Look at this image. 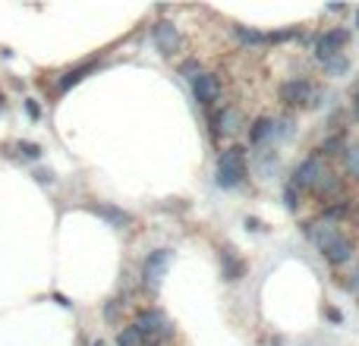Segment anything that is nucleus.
<instances>
[{"label":"nucleus","instance_id":"9","mask_svg":"<svg viewBox=\"0 0 359 346\" xmlns=\"http://www.w3.org/2000/svg\"><path fill=\"white\" fill-rule=\"evenodd\" d=\"M347 41V32H325V35H318L316 38V57L322 63H328V60H334L337 54H341V44Z\"/></svg>","mask_w":359,"mask_h":346},{"label":"nucleus","instance_id":"13","mask_svg":"<svg viewBox=\"0 0 359 346\" xmlns=\"http://www.w3.org/2000/svg\"><path fill=\"white\" fill-rule=\"evenodd\" d=\"M233 35H236V41H243V44H265V41H268L265 32L249 29V25H236Z\"/></svg>","mask_w":359,"mask_h":346},{"label":"nucleus","instance_id":"11","mask_svg":"<svg viewBox=\"0 0 359 346\" xmlns=\"http://www.w3.org/2000/svg\"><path fill=\"white\" fill-rule=\"evenodd\" d=\"M322 255H325V258L331 261V265H337V268H341V265H347V261L353 258V240L341 233V236H337L334 242H331L328 249H325Z\"/></svg>","mask_w":359,"mask_h":346},{"label":"nucleus","instance_id":"12","mask_svg":"<svg viewBox=\"0 0 359 346\" xmlns=\"http://www.w3.org/2000/svg\"><path fill=\"white\" fill-rule=\"evenodd\" d=\"M274 136H278V123H274V120H268V117H259L252 123V130H249L252 145H268Z\"/></svg>","mask_w":359,"mask_h":346},{"label":"nucleus","instance_id":"7","mask_svg":"<svg viewBox=\"0 0 359 346\" xmlns=\"http://www.w3.org/2000/svg\"><path fill=\"white\" fill-rule=\"evenodd\" d=\"M312 95H316V88H312L306 79H290V82H284V85H280V101H284V104H290V107L309 104Z\"/></svg>","mask_w":359,"mask_h":346},{"label":"nucleus","instance_id":"20","mask_svg":"<svg viewBox=\"0 0 359 346\" xmlns=\"http://www.w3.org/2000/svg\"><path fill=\"white\" fill-rule=\"evenodd\" d=\"M19 151H22L25 158H38L41 151H38V145H32V142H25V145H19Z\"/></svg>","mask_w":359,"mask_h":346},{"label":"nucleus","instance_id":"5","mask_svg":"<svg viewBox=\"0 0 359 346\" xmlns=\"http://www.w3.org/2000/svg\"><path fill=\"white\" fill-rule=\"evenodd\" d=\"M136 328L142 331L145 337H151V340H164V337L170 334V321L164 318V312H158V309L142 312V315L136 318Z\"/></svg>","mask_w":359,"mask_h":346},{"label":"nucleus","instance_id":"15","mask_svg":"<svg viewBox=\"0 0 359 346\" xmlns=\"http://www.w3.org/2000/svg\"><path fill=\"white\" fill-rule=\"evenodd\" d=\"M98 211L101 217H104V221H111L114 227H126V223H130V214H123V211H117V208H107V205H98Z\"/></svg>","mask_w":359,"mask_h":346},{"label":"nucleus","instance_id":"1","mask_svg":"<svg viewBox=\"0 0 359 346\" xmlns=\"http://www.w3.org/2000/svg\"><path fill=\"white\" fill-rule=\"evenodd\" d=\"M243 179H246V151H243L240 145L224 148L221 158H217V186L233 189V186H240Z\"/></svg>","mask_w":359,"mask_h":346},{"label":"nucleus","instance_id":"19","mask_svg":"<svg viewBox=\"0 0 359 346\" xmlns=\"http://www.w3.org/2000/svg\"><path fill=\"white\" fill-rule=\"evenodd\" d=\"M284 205L290 211H297V189H293V186H290V189H284Z\"/></svg>","mask_w":359,"mask_h":346},{"label":"nucleus","instance_id":"22","mask_svg":"<svg viewBox=\"0 0 359 346\" xmlns=\"http://www.w3.org/2000/svg\"><path fill=\"white\" fill-rule=\"evenodd\" d=\"M356 117H359V95H356Z\"/></svg>","mask_w":359,"mask_h":346},{"label":"nucleus","instance_id":"17","mask_svg":"<svg viewBox=\"0 0 359 346\" xmlns=\"http://www.w3.org/2000/svg\"><path fill=\"white\" fill-rule=\"evenodd\" d=\"M344 155H347V164H350V170H353L356 177H359V145H356V148H350V151H344Z\"/></svg>","mask_w":359,"mask_h":346},{"label":"nucleus","instance_id":"21","mask_svg":"<svg viewBox=\"0 0 359 346\" xmlns=\"http://www.w3.org/2000/svg\"><path fill=\"white\" fill-rule=\"evenodd\" d=\"M350 293H353V296L359 299V271L353 274V277H350Z\"/></svg>","mask_w":359,"mask_h":346},{"label":"nucleus","instance_id":"10","mask_svg":"<svg viewBox=\"0 0 359 346\" xmlns=\"http://www.w3.org/2000/svg\"><path fill=\"white\" fill-rule=\"evenodd\" d=\"M215 130H211V136L221 139V136H233L236 130H240V111L236 107H221V111L215 113Z\"/></svg>","mask_w":359,"mask_h":346},{"label":"nucleus","instance_id":"23","mask_svg":"<svg viewBox=\"0 0 359 346\" xmlns=\"http://www.w3.org/2000/svg\"><path fill=\"white\" fill-rule=\"evenodd\" d=\"M0 107H4V98H0Z\"/></svg>","mask_w":359,"mask_h":346},{"label":"nucleus","instance_id":"16","mask_svg":"<svg viewBox=\"0 0 359 346\" xmlns=\"http://www.w3.org/2000/svg\"><path fill=\"white\" fill-rule=\"evenodd\" d=\"M347 67H350V63H347V57H344V54H337L334 60L325 63V69H328V73H347Z\"/></svg>","mask_w":359,"mask_h":346},{"label":"nucleus","instance_id":"8","mask_svg":"<svg viewBox=\"0 0 359 346\" xmlns=\"http://www.w3.org/2000/svg\"><path fill=\"white\" fill-rule=\"evenodd\" d=\"M192 92H196V101L198 104H215L221 98V79L215 73H198L192 79Z\"/></svg>","mask_w":359,"mask_h":346},{"label":"nucleus","instance_id":"18","mask_svg":"<svg viewBox=\"0 0 359 346\" xmlns=\"http://www.w3.org/2000/svg\"><path fill=\"white\" fill-rule=\"evenodd\" d=\"M293 35H297V29H280V32H271L268 41H287V38H293Z\"/></svg>","mask_w":359,"mask_h":346},{"label":"nucleus","instance_id":"14","mask_svg":"<svg viewBox=\"0 0 359 346\" xmlns=\"http://www.w3.org/2000/svg\"><path fill=\"white\" fill-rule=\"evenodd\" d=\"M88 69H92V63H86V67H79V69H73V73H67L60 82H57V92L63 95L69 85H76V82H82V79H86V76H88Z\"/></svg>","mask_w":359,"mask_h":346},{"label":"nucleus","instance_id":"6","mask_svg":"<svg viewBox=\"0 0 359 346\" xmlns=\"http://www.w3.org/2000/svg\"><path fill=\"white\" fill-rule=\"evenodd\" d=\"M151 35H155V44L158 50H161L164 57H174L180 50V44H183V38H180L177 25L168 22V19H161V22H155V29H151Z\"/></svg>","mask_w":359,"mask_h":346},{"label":"nucleus","instance_id":"3","mask_svg":"<svg viewBox=\"0 0 359 346\" xmlns=\"http://www.w3.org/2000/svg\"><path fill=\"white\" fill-rule=\"evenodd\" d=\"M170 261H174V252H170V249H155V252L145 258L142 284L149 286V290H158V286H161V280H164V274H168Z\"/></svg>","mask_w":359,"mask_h":346},{"label":"nucleus","instance_id":"4","mask_svg":"<svg viewBox=\"0 0 359 346\" xmlns=\"http://www.w3.org/2000/svg\"><path fill=\"white\" fill-rule=\"evenodd\" d=\"M337 236H341V223L331 221V217H318V221L306 223V240H309L318 252H325V249H328Z\"/></svg>","mask_w":359,"mask_h":346},{"label":"nucleus","instance_id":"2","mask_svg":"<svg viewBox=\"0 0 359 346\" xmlns=\"http://www.w3.org/2000/svg\"><path fill=\"white\" fill-rule=\"evenodd\" d=\"M328 167H325V161H322V155H312V158H306L303 164H299L297 170H293V189H318L322 186V179L328 177Z\"/></svg>","mask_w":359,"mask_h":346}]
</instances>
